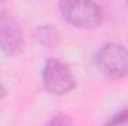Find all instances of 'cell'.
Masks as SVG:
<instances>
[{
    "mask_svg": "<svg viewBox=\"0 0 128 126\" xmlns=\"http://www.w3.org/2000/svg\"><path fill=\"white\" fill-rule=\"evenodd\" d=\"M128 125V108L118 111L115 116H112L104 126H124Z\"/></svg>",
    "mask_w": 128,
    "mask_h": 126,
    "instance_id": "cell-6",
    "label": "cell"
},
{
    "mask_svg": "<svg viewBox=\"0 0 128 126\" xmlns=\"http://www.w3.org/2000/svg\"><path fill=\"white\" fill-rule=\"evenodd\" d=\"M42 79L45 89L54 95H66L76 86V79L72 68L55 58H49L45 63Z\"/></svg>",
    "mask_w": 128,
    "mask_h": 126,
    "instance_id": "cell-2",
    "label": "cell"
},
{
    "mask_svg": "<svg viewBox=\"0 0 128 126\" xmlns=\"http://www.w3.org/2000/svg\"><path fill=\"white\" fill-rule=\"evenodd\" d=\"M34 39L39 45L42 46H46V48H52L58 43V39H60V34L57 31L55 27L52 25H42L39 27L36 33H34Z\"/></svg>",
    "mask_w": 128,
    "mask_h": 126,
    "instance_id": "cell-5",
    "label": "cell"
},
{
    "mask_svg": "<svg viewBox=\"0 0 128 126\" xmlns=\"http://www.w3.org/2000/svg\"><path fill=\"white\" fill-rule=\"evenodd\" d=\"M4 95H6V89H4V88H3V85L0 83V99H2Z\"/></svg>",
    "mask_w": 128,
    "mask_h": 126,
    "instance_id": "cell-8",
    "label": "cell"
},
{
    "mask_svg": "<svg viewBox=\"0 0 128 126\" xmlns=\"http://www.w3.org/2000/svg\"><path fill=\"white\" fill-rule=\"evenodd\" d=\"M100 71L112 79H121L128 74V49L118 43H106L96 55Z\"/></svg>",
    "mask_w": 128,
    "mask_h": 126,
    "instance_id": "cell-3",
    "label": "cell"
},
{
    "mask_svg": "<svg viewBox=\"0 0 128 126\" xmlns=\"http://www.w3.org/2000/svg\"><path fill=\"white\" fill-rule=\"evenodd\" d=\"M60 10L68 24L84 30L96 28L103 21L101 6L91 0H66L60 3Z\"/></svg>",
    "mask_w": 128,
    "mask_h": 126,
    "instance_id": "cell-1",
    "label": "cell"
},
{
    "mask_svg": "<svg viewBox=\"0 0 128 126\" xmlns=\"http://www.w3.org/2000/svg\"><path fill=\"white\" fill-rule=\"evenodd\" d=\"M45 126H74L73 120L67 114H57L52 119H49Z\"/></svg>",
    "mask_w": 128,
    "mask_h": 126,
    "instance_id": "cell-7",
    "label": "cell"
},
{
    "mask_svg": "<svg viewBox=\"0 0 128 126\" xmlns=\"http://www.w3.org/2000/svg\"><path fill=\"white\" fill-rule=\"evenodd\" d=\"M0 49L8 55H18L24 49V36L18 21L9 13H0Z\"/></svg>",
    "mask_w": 128,
    "mask_h": 126,
    "instance_id": "cell-4",
    "label": "cell"
}]
</instances>
